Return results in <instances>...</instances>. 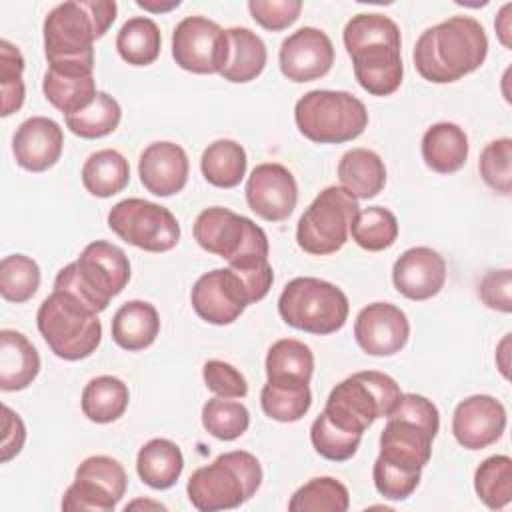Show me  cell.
<instances>
[{
    "mask_svg": "<svg viewBox=\"0 0 512 512\" xmlns=\"http://www.w3.org/2000/svg\"><path fill=\"white\" fill-rule=\"evenodd\" d=\"M280 72L292 82H312L326 76L334 64L330 36L314 26H304L284 38L278 52Z\"/></svg>",
    "mask_w": 512,
    "mask_h": 512,
    "instance_id": "cell-15",
    "label": "cell"
},
{
    "mask_svg": "<svg viewBox=\"0 0 512 512\" xmlns=\"http://www.w3.org/2000/svg\"><path fill=\"white\" fill-rule=\"evenodd\" d=\"M352 240L368 250L380 252L390 248L398 238V220L394 212L384 206H368L358 212L350 226Z\"/></svg>",
    "mask_w": 512,
    "mask_h": 512,
    "instance_id": "cell-38",
    "label": "cell"
},
{
    "mask_svg": "<svg viewBox=\"0 0 512 512\" xmlns=\"http://www.w3.org/2000/svg\"><path fill=\"white\" fill-rule=\"evenodd\" d=\"M468 136L454 122H436L422 136L424 164L438 174L458 172L468 158Z\"/></svg>",
    "mask_w": 512,
    "mask_h": 512,
    "instance_id": "cell-24",
    "label": "cell"
},
{
    "mask_svg": "<svg viewBox=\"0 0 512 512\" xmlns=\"http://www.w3.org/2000/svg\"><path fill=\"white\" fill-rule=\"evenodd\" d=\"M24 56L10 40H0V90H2V116H10L22 108L26 88L22 80Z\"/></svg>",
    "mask_w": 512,
    "mask_h": 512,
    "instance_id": "cell-44",
    "label": "cell"
},
{
    "mask_svg": "<svg viewBox=\"0 0 512 512\" xmlns=\"http://www.w3.org/2000/svg\"><path fill=\"white\" fill-rule=\"evenodd\" d=\"M108 226L120 240L146 252H168L180 240L176 216L144 198L116 202L108 212Z\"/></svg>",
    "mask_w": 512,
    "mask_h": 512,
    "instance_id": "cell-11",
    "label": "cell"
},
{
    "mask_svg": "<svg viewBox=\"0 0 512 512\" xmlns=\"http://www.w3.org/2000/svg\"><path fill=\"white\" fill-rule=\"evenodd\" d=\"M36 326L48 348L68 362L88 358L102 340L98 314L64 290H52L42 300L36 312Z\"/></svg>",
    "mask_w": 512,
    "mask_h": 512,
    "instance_id": "cell-4",
    "label": "cell"
},
{
    "mask_svg": "<svg viewBox=\"0 0 512 512\" xmlns=\"http://www.w3.org/2000/svg\"><path fill=\"white\" fill-rule=\"evenodd\" d=\"M128 282L130 262L126 252L106 240H94L80 252L76 262H70L56 274L54 290L74 294L100 314Z\"/></svg>",
    "mask_w": 512,
    "mask_h": 512,
    "instance_id": "cell-2",
    "label": "cell"
},
{
    "mask_svg": "<svg viewBox=\"0 0 512 512\" xmlns=\"http://www.w3.org/2000/svg\"><path fill=\"white\" fill-rule=\"evenodd\" d=\"M82 184L96 198H110L130 182L128 160L112 148L90 154L82 166Z\"/></svg>",
    "mask_w": 512,
    "mask_h": 512,
    "instance_id": "cell-32",
    "label": "cell"
},
{
    "mask_svg": "<svg viewBox=\"0 0 512 512\" xmlns=\"http://www.w3.org/2000/svg\"><path fill=\"white\" fill-rule=\"evenodd\" d=\"M48 68L74 74H94L96 28L82 0L54 6L42 26Z\"/></svg>",
    "mask_w": 512,
    "mask_h": 512,
    "instance_id": "cell-8",
    "label": "cell"
},
{
    "mask_svg": "<svg viewBox=\"0 0 512 512\" xmlns=\"http://www.w3.org/2000/svg\"><path fill=\"white\" fill-rule=\"evenodd\" d=\"M354 338L368 356H394L410 338L408 316L390 302H372L358 312Z\"/></svg>",
    "mask_w": 512,
    "mask_h": 512,
    "instance_id": "cell-16",
    "label": "cell"
},
{
    "mask_svg": "<svg viewBox=\"0 0 512 512\" xmlns=\"http://www.w3.org/2000/svg\"><path fill=\"white\" fill-rule=\"evenodd\" d=\"M40 266L26 254H10L0 262V294L6 302H28L40 288Z\"/></svg>",
    "mask_w": 512,
    "mask_h": 512,
    "instance_id": "cell-41",
    "label": "cell"
},
{
    "mask_svg": "<svg viewBox=\"0 0 512 512\" xmlns=\"http://www.w3.org/2000/svg\"><path fill=\"white\" fill-rule=\"evenodd\" d=\"M122 120V108L118 104V100L114 96H110L108 92H100L96 94V98L92 100L90 106H86L84 110L64 116L66 128L86 140H94V138H102L112 134L118 124Z\"/></svg>",
    "mask_w": 512,
    "mask_h": 512,
    "instance_id": "cell-36",
    "label": "cell"
},
{
    "mask_svg": "<svg viewBox=\"0 0 512 512\" xmlns=\"http://www.w3.org/2000/svg\"><path fill=\"white\" fill-rule=\"evenodd\" d=\"M74 478H86L96 482L98 486L108 490L118 502L126 494V486H128V476L124 466L116 458L102 456V454L88 456L86 460H82L80 466L76 468Z\"/></svg>",
    "mask_w": 512,
    "mask_h": 512,
    "instance_id": "cell-46",
    "label": "cell"
},
{
    "mask_svg": "<svg viewBox=\"0 0 512 512\" xmlns=\"http://www.w3.org/2000/svg\"><path fill=\"white\" fill-rule=\"evenodd\" d=\"M264 414L276 422H298L312 406L310 382L294 378H268L260 392Z\"/></svg>",
    "mask_w": 512,
    "mask_h": 512,
    "instance_id": "cell-29",
    "label": "cell"
},
{
    "mask_svg": "<svg viewBox=\"0 0 512 512\" xmlns=\"http://www.w3.org/2000/svg\"><path fill=\"white\" fill-rule=\"evenodd\" d=\"M162 34L158 24L148 16L128 18L116 34L120 58L132 66H148L160 56Z\"/></svg>",
    "mask_w": 512,
    "mask_h": 512,
    "instance_id": "cell-34",
    "label": "cell"
},
{
    "mask_svg": "<svg viewBox=\"0 0 512 512\" xmlns=\"http://www.w3.org/2000/svg\"><path fill=\"white\" fill-rule=\"evenodd\" d=\"M506 408L490 394H474L458 402L452 414V434L466 450H482L500 440L506 430Z\"/></svg>",
    "mask_w": 512,
    "mask_h": 512,
    "instance_id": "cell-17",
    "label": "cell"
},
{
    "mask_svg": "<svg viewBox=\"0 0 512 512\" xmlns=\"http://www.w3.org/2000/svg\"><path fill=\"white\" fill-rule=\"evenodd\" d=\"M400 48L394 44H368L348 54L362 90L372 96H390L400 88L404 76Z\"/></svg>",
    "mask_w": 512,
    "mask_h": 512,
    "instance_id": "cell-21",
    "label": "cell"
},
{
    "mask_svg": "<svg viewBox=\"0 0 512 512\" xmlns=\"http://www.w3.org/2000/svg\"><path fill=\"white\" fill-rule=\"evenodd\" d=\"M40 372V354L18 330H0V388L18 392L28 388Z\"/></svg>",
    "mask_w": 512,
    "mask_h": 512,
    "instance_id": "cell-23",
    "label": "cell"
},
{
    "mask_svg": "<svg viewBox=\"0 0 512 512\" xmlns=\"http://www.w3.org/2000/svg\"><path fill=\"white\" fill-rule=\"evenodd\" d=\"M228 34V62L220 76L232 84H246L256 80L268 60V50L264 40L244 26H234L226 30Z\"/></svg>",
    "mask_w": 512,
    "mask_h": 512,
    "instance_id": "cell-28",
    "label": "cell"
},
{
    "mask_svg": "<svg viewBox=\"0 0 512 512\" xmlns=\"http://www.w3.org/2000/svg\"><path fill=\"white\" fill-rule=\"evenodd\" d=\"M486 56V30L472 16H450L426 28L412 52L418 74L434 84H450L472 74L484 64Z\"/></svg>",
    "mask_w": 512,
    "mask_h": 512,
    "instance_id": "cell-1",
    "label": "cell"
},
{
    "mask_svg": "<svg viewBox=\"0 0 512 512\" xmlns=\"http://www.w3.org/2000/svg\"><path fill=\"white\" fill-rule=\"evenodd\" d=\"M184 470V456L176 442L168 438L148 440L136 456L140 480L154 490L172 488Z\"/></svg>",
    "mask_w": 512,
    "mask_h": 512,
    "instance_id": "cell-27",
    "label": "cell"
},
{
    "mask_svg": "<svg viewBox=\"0 0 512 512\" xmlns=\"http://www.w3.org/2000/svg\"><path fill=\"white\" fill-rule=\"evenodd\" d=\"M128 402H130L128 386L120 378L110 374L92 378L84 386L82 398H80L84 416L96 424H110L120 416H124Z\"/></svg>",
    "mask_w": 512,
    "mask_h": 512,
    "instance_id": "cell-31",
    "label": "cell"
},
{
    "mask_svg": "<svg viewBox=\"0 0 512 512\" xmlns=\"http://www.w3.org/2000/svg\"><path fill=\"white\" fill-rule=\"evenodd\" d=\"M392 282L408 300H428L444 288L446 262L428 246L408 248L392 266Z\"/></svg>",
    "mask_w": 512,
    "mask_h": 512,
    "instance_id": "cell-18",
    "label": "cell"
},
{
    "mask_svg": "<svg viewBox=\"0 0 512 512\" xmlns=\"http://www.w3.org/2000/svg\"><path fill=\"white\" fill-rule=\"evenodd\" d=\"M136 508H154V510H166V506L164 504H160V502H150V500H142V498H138V500H134V502H130V504H126V512L128 510H136Z\"/></svg>",
    "mask_w": 512,
    "mask_h": 512,
    "instance_id": "cell-58",
    "label": "cell"
},
{
    "mask_svg": "<svg viewBox=\"0 0 512 512\" xmlns=\"http://www.w3.org/2000/svg\"><path fill=\"white\" fill-rule=\"evenodd\" d=\"M64 148V132L60 124L48 116H32L24 120L12 136V152L16 164L28 172H44L52 168Z\"/></svg>",
    "mask_w": 512,
    "mask_h": 512,
    "instance_id": "cell-19",
    "label": "cell"
},
{
    "mask_svg": "<svg viewBox=\"0 0 512 512\" xmlns=\"http://www.w3.org/2000/svg\"><path fill=\"white\" fill-rule=\"evenodd\" d=\"M116 504L118 500L108 490H104L102 486L86 478H74V482L66 488L62 496L64 512H76V510L112 512Z\"/></svg>",
    "mask_w": 512,
    "mask_h": 512,
    "instance_id": "cell-48",
    "label": "cell"
},
{
    "mask_svg": "<svg viewBox=\"0 0 512 512\" xmlns=\"http://www.w3.org/2000/svg\"><path fill=\"white\" fill-rule=\"evenodd\" d=\"M474 490L490 510H502L512 500V458L488 456L474 472Z\"/></svg>",
    "mask_w": 512,
    "mask_h": 512,
    "instance_id": "cell-37",
    "label": "cell"
},
{
    "mask_svg": "<svg viewBox=\"0 0 512 512\" xmlns=\"http://www.w3.org/2000/svg\"><path fill=\"white\" fill-rule=\"evenodd\" d=\"M228 34L206 16H186L172 32V58L192 74H220L228 62Z\"/></svg>",
    "mask_w": 512,
    "mask_h": 512,
    "instance_id": "cell-12",
    "label": "cell"
},
{
    "mask_svg": "<svg viewBox=\"0 0 512 512\" xmlns=\"http://www.w3.org/2000/svg\"><path fill=\"white\" fill-rule=\"evenodd\" d=\"M480 300L498 312L508 314L512 310V272L510 268L490 270L478 284Z\"/></svg>",
    "mask_w": 512,
    "mask_h": 512,
    "instance_id": "cell-52",
    "label": "cell"
},
{
    "mask_svg": "<svg viewBox=\"0 0 512 512\" xmlns=\"http://www.w3.org/2000/svg\"><path fill=\"white\" fill-rule=\"evenodd\" d=\"M510 336L512 334H506L500 344L496 346V366L500 370V374L508 380L510 378Z\"/></svg>",
    "mask_w": 512,
    "mask_h": 512,
    "instance_id": "cell-56",
    "label": "cell"
},
{
    "mask_svg": "<svg viewBox=\"0 0 512 512\" xmlns=\"http://www.w3.org/2000/svg\"><path fill=\"white\" fill-rule=\"evenodd\" d=\"M510 12H512V4H504L496 16V22H494V28H496V34H498V40L502 42L504 48H510L512 42H510V36H512V20H510Z\"/></svg>",
    "mask_w": 512,
    "mask_h": 512,
    "instance_id": "cell-55",
    "label": "cell"
},
{
    "mask_svg": "<svg viewBox=\"0 0 512 512\" xmlns=\"http://www.w3.org/2000/svg\"><path fill=\"white\" fill-rule=\"evenodd\" d=\"M340 186L356 200H370L386 186L384 160L368 148H352L338 162Z\"/></svg>",
    "mask_w": 512,
    "mask_h": 512,
    "instance_id": "cell-25",
    "label": "cell"
},
{
    "mask_svg": "<svg viewBox=\"0 0 512 512\" xmlns=\"http://www.w3.org/2000/svg\"><path fill=\"white\" fill-rule=\"evenodd\" d=\"M386 418H404V420L416 422L432 438H436V434L440 430V412H438L436 404L432 400H428L426 396L414 394V392H406V394L402 392Z\"/></svg>",
    "mask_w": 512,
    "mask_h": 512,
    "instance_id": "cell-49",
    "label": "cell"
},
{
    "mask_svg": "<svg viewBox=\"0 0 512 512\" xmlns=\"http://www.w3.org/2000/svg\"><path fill=\"white\" fill-rule=\"evenodd\" d=\"M42 92L46 100L64 116L84 110L98 94L94 74H74L52 68L44 72Z\"/></svg>",
    "mask_w": 512,
    "mask_h": 512,
    "instance_id": "cell-30",
    "label": "cell"
},
{
    "mask_svg": "<svg viewBox=\"0 0 512 512\" xmlns=\"http://www.w3.org/2000/svg\"><path fill=\"white\" fill-rule=\"evenodd\" d=\"M294 122L304 138L316 144H344L368 126L360 98L344 90H310L294 106Z\"/></svg>",
    "mask_w": 512,
    "mask_h": 512,
    "instance_id": "cell-6",
    "label": "cell"
},
{
    "mask_svg": "<svg viewBox=\"0 0 512 512\" xmlns=\"http://www.w3.org/2000/svg\"><path fill=\"white\" fill-rule=\"evenodd\" d=\"M348 312V296L336 284L314 276L292 278L278 298L280 318L288 326L316 336L338 332L346 324Z\"/></svg>",
    "mask_w": 512,
    "mask_h": 512,
    "instance_id": "cell-7",
    "label": "cell"
},
{
    "mask_svg": "<svg viewBox=\"0 0 512 512\" xmlns=\"http://www.w3.org/2000/svg\"><path fill=\"white\" fill-rule=\"evenodd\" d=\"M136 6L148 10V12H170L180 6V0H170V2H154V0H136Z\"/></svg>",
    "mask_w": 512,
    "mask_h": 512,
    "instance_id": "cell-57",
    "label": "cell"
},
{
    "mask_svg": "<svg viewBox=\"0 0 512 512\" xmlns=\"http://www.w3.org/2000/svg\"><path fill=\"white\" fill-rule=\"evenodd\" d=\"M192 232L202 250L224 258L228 264L240 258L270 254L266 232L230 208L212 206L202 210L194 220Z\"/></svg>",
    "mask_w": 512,
    "mask_h": 512,
    "instance_id": "cell-10",
    "label": "cell"
},
{
    "mask_svg": "<svg viewBox=\"0 0 512 512\" xmlns=\"http://www.w3.org/2000/svg\"><path fill=\"white\" fill-rule=\"evenodd\" d=\"M420 476H422L420 470L400 468L396 464L382 460L380 456L372 466L374 486L378 494H382L388 500H406L408 496H412V492L420 484Z\"/></svg>",
    "mask_w": 512,
    "mask_h": 512,
    "instance_id": "cell-47",
    "label": "cell"
},
{
    "mask_svg": "<svg viewBox=\"0 0 512 512\" xmlns=\"http://www.w3.org/2000/svg\"><path fill=\"white\" fill-rule=\"evenodd\" d=\"M346 52H354L368 44H394L402 46V36L398 24L384 14L364 12L348 20L342 32Z\"/></svg>",
    "mask_w": 512,
    "mask_h": 512,
    "instance_id": "cell-40",
    "label": "cell"
},
{
    "mask_svg": "<svg viewBox=\"0 0 512 512\" xmlns=\"http://www.w3.org/2000/svg\"><path fill=\"white\" fill-rule=\"evenodd\" d=\"M188 156L176 142H152L138 160V176L142 186L154 196H174L188 182Z\"/></svg>",
    "mask_w": 512,
    "mask_h": 512,
    "instance_id": "cell-20",
    "label": "cell"
},
{
    "mask_svg": "<svg viewBox=\"0 0 512 512\" xmlns=\"http://www.w3.org/2000/svg\"><path fill=\"white\" fill-rule=\"evenodd\" d=\"M246 150L234 140H216L206 146L200 158V170L208 184L216 188H234L246 176Z\"/></svg>",
    "mask_w": 512,
    "mask_h": 512,
    "instance_id": "cell-33",
    "label": "cell"
},
{
    "mask_svg": "<svg viewBox=\"0 0 512 512\" xmlns=\"http://www.w3.org/2000/svg\"><path fill=\"white\" fill-rule=\"evenodd\" d=\"M2 414H4V418H2V430L4 432H2V446H0L2 456H0V460L8 462V460H12L14 456L20 454V450L26 442V426H24L22 418L6 404L2 406Z\"/></svg>",
    "mask_w": 512,
    "mask_h": 512,
    "instance_id": "cell-53",
    "label": "cell"
},
{
    "mask_svg": "<svg viewBox=\"0 0 512 512\" xmlns=\"http://www.w3.org/2000/svg\"><path fill=\"white\" fill-rule=\"evenodd\" d=\"M262 484V466L246 450L220 454L212 464L196 468L188 478L186 492L200 512L232 510L248 502Z\"/></svg>",
    "mask_w": 512,
    "mask_h": 512,
    "instance_id": "cell-3",
    "label": "cell"
},
{
    "mask_svg": "<svg viewBox=\"0 0 512 512\" xmlns=\"http://www.w3.org/2000/svg\"><path fill=\"white\" fill-rule=\"evenodd\" d=\"M92 22L96 28V36L102 38L106 34V30L112 26V22L116 20V12L118 6L114 0H82Z\"/></svg>",
    "mask_w": 512,
    "mask_h": 512,
    "instance_id": "cell-54",
    "label": "cell"
},
{
    "mask_svg": "<svg viewBox=\"0 0 512 512\" xmlns=\"http://www.w3.org/2000/svg\"><path fill=\"white\" fill-rule=\"evenodd\" d=\"M190 302L198 318L214 326L232 324L252 304L242 278L232 268L202 274L192 286Z\"/></svg>",
    "mask_w": 512,
    "mask_h": 512,
    "instance_id": "cell-13",
    "label": "cell"
},
{
    "mask_svg": "<svg viewBox=\"0 0 512 512\" xmlns=\"http://www.w3.org/2000/svg\"><path fill=\"white\" fill-rule=\"evenodd\" d=\"M314 372V354L308 344L282 338L274 342L266 354V376L268 378H294L310 382Z\"/></svg>",
    "mask_w": 512,
    "mask_h": 512,
    "instance_id": "cell-39",
    "label": "cell"
},
{
    "mask_svg": "<svg viewBox=\"0 0 512 512\" xmlns=\"http://www.w3.org/2000/svg\"><path fill=\"white\" fill-rule=\"evenodd\" d=\"M358 212V200L342 186L324 188L298 220V246L312 256L338 252L346 244Z\"/></svg>",
    "mask_w": 512,
    "mask_h": 512,
    "instance_id": "cell-9",
    "label": "cell"
},
{
    "mask_svg": "<svg viewBox=\"0 0 512 512\" xmlns=\"http://www.w3.org/2000/svg\"><path fill=\"white\" fill-rule=\"evenodd\" d=\"M248 10L262 28L270 32H280L298 20L302 12V2L300 0H250Z\"/></svg>",
    "mask_w": 512,
    "mask_h": 512,
    "instance_id": "cell-50",
    "label": "cell"
},
{
    "mask_svg": "<svg viewBox=\"0 0 512 512\" xmlns=\"http://www.w3.org/2000/svg\"><path fill=\"white\" fill-rule=\"evenodd\" d=\"M204 384L220 398H244L248 394V382L238 368L224 360H208L202 368Z\"/></svg>",
    "mask_w": 512,
    "mask_h": 512,
    "instance_id": "cell-51",
    "label": "cell"
},
{
    "mask_svg": "<svg viewBox=\"0 0 512 512\" xmlns=\"http://www.w3.org/2000/svg\"><path fill=\"white\" fill-rule=\"evenodd\" d=\"M348 506V488L332 476L308 480L292 494L288 502L290 512H346Z\"/></svg>",
    "mask_w": 512,
    "mask_h": 512,
    "instance_id": "cell-35",
    "label": "cell"
},
{
    "mask_svg": "<svg viewBox=\"0 0 512 512\" xmlns=\"http://www.w3.org/2000/svg\"><path fill=\"white\" fill-rule=\"evenodd\" d=\"M158 332V310L146 300L124 302L112 318V340L128 352H140L152 346Z\"/></svg>",
    "mask_w": 512,
    "mask_h": 512,
    "instance_id": "cell-26",
    "label": "cell"
},
{
    "mask_svg": "<svg viewBox=\"0 0 512 512\" xmlns=\"http://www.w3.org/2000/svg\"><path fill=\"white\" fill-rule=\"evenodd\" d=\"M362 434L348 432L340 426H336L324 412L316 416V420L310 426V442L314 450L332 462H346L350 460L358 446H360Z\"/></svg>",
    "mask_w": 512,
    "mask_h": 512,
    "instance_id": "cell-43",
    "label": "cell"
},
{
    "mask_svg": "<svg viewBox=\"0 0 512 512\" xmlns=\"http://www.w3.org/2000/svg\"><path fill=\"white\" fill-rule=\"evenodd\" d=\"M396 380L378 370H364L336 384L324 404V414L340 428L364 434L378 418H386L400 396Z\"/></svg>",
    "mask_w": 512,
    "mask_h": 512,
    "instance_id": "cell-5",
    "label": "cell"
},
{
    "mask_svg": "<svg viewBox=\"0 0 512 512\" xmlns=\"http://www.w3.org/2000/svg\"><path fill=\"white\" fill-rule=\"evenodd\" d=\"M432 436L416 422L386 418L380 434V458L406 470H420L432 456Z\"/></svg>",
    "mask_w": 512,
    "mask_h": 512,
    "instance_id": "cell-22",
    "label": "cell"
},
{
    "mask_svg": "<svg viewBox=\"0 0 512 512\" xmlns=\"http://www.w3.org/2000/svg\"><path fill=\"white\" fill-rule=\"evenodd\" d=\"M202 426L218 440L232 442L250 426V412L242 402L228 398H210L202 406Z\"/></svg>",
    "mask_w": 512,
    "mask_h": 512,
    "instance_id": "cell-42",
    "label": "cell"
},
{
    "mask_svg": "<svg viewBox=\"0 0 512 512\" xmlns=\"http://www.w3.org/2000/svg\"><path fill=\"white\" fill-rule=\"evenodd\" d=\"M250 210L268 222L286 220L298 202V184L292 172L278 162L258 164L246 180Z\"/></svg>",
    "mask_w": 512,
    "mask_h": 512,
    "instance_id": "cell-14",
    "label": "cell"
},
{
    "mask_svg": "<svg viewBox=\"0 0 512 512\" xmlns=\"http://www.w3.org/2000/svg\"><path fill=\"white\" fill-rule=\"evenodd\" d=\"M478 170L482 180L498 194L512 192V140L496 138L488 142L480 154Z\"/></svg>",
    "mask_w": 512,
    "mask_h": 512,
    "instance_id": "cell-45",
    "label": "cell"
}]
</instances>
